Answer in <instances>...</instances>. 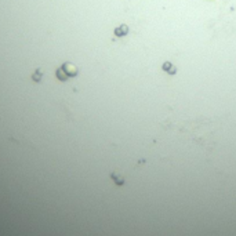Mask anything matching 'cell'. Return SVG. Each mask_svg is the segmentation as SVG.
I'll return each mask as SVG.
<instances>
[{
    "label": "cell",
    "mask_w": 236,
    "mask_h": 236,
    "mask_svg": "<svg viewBox=\"0 0 236 236\" xmlns=\"http://www.w3.org/2000/svg\"><path fill=\"white\" fill-rule=\"evenodd\" d=\"M129 33V26L127 25H120L119 28L115 29V35L116 36H124V35Z\"/></svg>",
    "instance_id": "obj_1"
},
{
    "label": "cell",
    "mask_w": 236,
    "mask_h": 236,
    "mask_svg": "<svg viewBox=\"0 0 236 236\" xmlns=\"http://www.w3.org/2000/svg\"><path fill=\"white\" fill-rule=\"evenodd\" d=\"M163 69L164 71H170V69H171V64H170V62H164Z\"/></svg>",
    "instance_id": "obj_2"
}]
</instances>
